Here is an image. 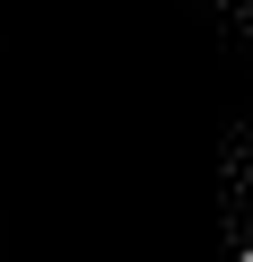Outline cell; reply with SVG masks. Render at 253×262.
<instances>
[{"mask_svg":"<svg viewBox=\"0 0 253 262\" xmlns=\"http://www.w3.org/2000/svg\"><path fill=\"white\" fill-rule=\"evenodd\" d=\"M253 253V0H0V262Z\"/></svg>","mask_w":253,"mask_h":262,"instance_id":"1","label":"cell"},{"mask_svg":"<svg viewBox=\"0 0 253 262\" xmlns=\"http://www.w3.org/2000/svg\"><path fill=\"white\" fill-rule=\"evenodd\" d=\"M244 262H253V253H244Z\"/></svg>","mask_w":253,"mask_h":262,"instance_id":"2","label":"cell"}]
</instances>
